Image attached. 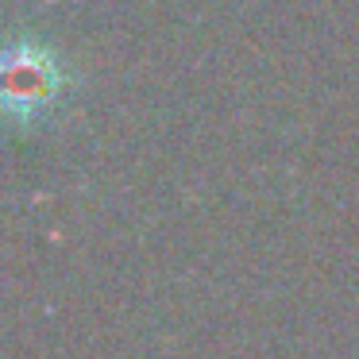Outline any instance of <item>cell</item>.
Masks as SVG:
<instances>
[{
  "instance_id": "6da1fadb",
  "label": "cell",
  "mask_w": 359,
  "mask_h": 359,
  "mask_svg": "<svg viewBox=\"0 0 359 359\" xmlns=\"http://www.w3.org/2000/svg\"><path fill=\"white\" fill-rule=\"evenodd\" d=\"M58 93V66L39 43H16L4 55V101L8 116L35 120Z\"/></svg>"
}]
</instances>
